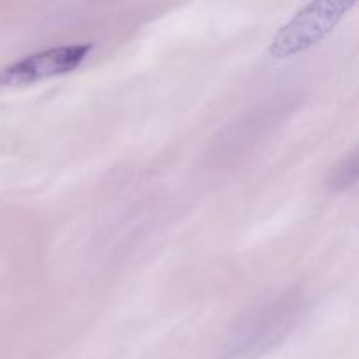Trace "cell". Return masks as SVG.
Returning <instances> with one entry per match:
<instances>
[{"mask_svg": "<svg viewBox=\"0 0 359 359\" xmlns=\"http://www.w3.org/2000/svg\"><path fill=\"white\" fill-rule=\"evenodd\" d=\"M91 44H69L32 53L0 70V90L30 86L41 81L65 76L83 65Z\"/></svg>", "mask_w": 359, "mask_h": 359, "instance_id": "obj_3", "label": "cell"}, {"mask_svg": "<svg viewBox=\"0 0 359 359\" xmlns=\"http://www.w3.org/2000/svg\"><path fill=\"white\" fill-rule=\"evenodd\" d=\"M302 312V302L290 297L255 309L231 328L224 353L230 359H249L266 353L291 333L300 321Z\"/></svg>", "mask_w": 359, "mask_h": 359, "instance_id": "obj_1", "label": "cell"}, {"mask_svg": "<svg viewBox=\"0 0 359 359\" xmlns=\"http://www.w3.org/2000/svg\"><path fill=\"white\" fill-rule=\"evenodd\" d=\"M354 7L344 0H319L302 7L276 34L270 53L276 58H287L312 48L332 34L339 21Z\"/></svg>", "mask_w": 359, "mask_h": 359, "instance_id": "obj_2", "label": "cell"}, {"mask_svg": "<svg viewBox=\"0 0 359 359\" xmlns=\"http://www.w3.org/2000/svg\"><path fill=\"white\" fill-rule=\"evenodd\" d=\"M358 181V154L356 151L349 156L342 158L335 167L330 170L328 186L333 191H344L356 184Z\"/></svg>", "mask_w": 359, "mask_h": 359, "instance_id": "obj_4", "label": "cell"}]
</instances>
